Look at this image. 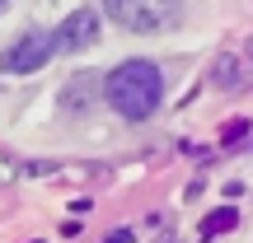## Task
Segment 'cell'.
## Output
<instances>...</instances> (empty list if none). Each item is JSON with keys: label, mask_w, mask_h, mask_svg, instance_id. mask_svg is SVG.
I'll return each mask as SVG.
<instances>
[{"label": "cell", "mask_w": 253, "mask_h": 243, "mask_svg": "<svg viewBox=\"0 0 253 243\" xmlns=\"http://www.w3.org/2000/svg\"><path fill=\"white\" fill-rule=\"evenodd\" d=\"M103 243H131V229H113V234L103 239Z\"/></svg>", "instance_id": "6"}, {"label": "cell", "mask_w": 253, "mask_h": 243, "mask_svg": "<svg viewBox=\"0 0 253 243\" xmlns=\"http://www.w3.org/2000/svg\"><path fill=\"white\" fill-rule=\"evenodd\" d=\"M5 5H9V0H0V9H5Z\"/></svg>", "instance_id": "7"}, {"label": "cell", "mask_w": 253, "mask_h": 243, "mask_svg": "<svg viewBox=\"0 0 253 243\" xmlns=\"http://www.w3.org/2000/svg\"><path fill=\"white\" fill-rule=\"evenodd\" d=\"M103 99H108V108L122 112L126 122H145L164 103V75H160V66L145 61V56H131V61L113 66L108 80H103Z\"/></svg>", "instance_id": "1"}, {"label": "cell", "mask_w": 253, "mask_h": 243, "mask_svg": "<svg viewBox=\"0 0 253 243\" xmlns=\"http://www.w3.org/2000/svg\"><path fill=\"white\" fill-rule=\"evenodd\" d=\"M103 14L126 33H164L183 19L178 0H103Z\"/></svg>", "instance_id": "2"}, {"label": "cell", "mask_w": 253, "mask_h": 243, "mask_svg": "<svg viewBox=\"0 0 253 243\" xmlns=\"http://www.w3.org/2000/svg\"><path fill=\"white\" fill-rule=\"evenodd\" d=\"M52 33H24V37H14L9 42V52L0 56V70L5 75H33V70H42L47 61H52Z\"/></svg>", "instance_id": "3"}, {"label": "cell", "mask_w": 253, "mask_h": 243, "mask_svg": "<svg viewBox=\"0 0 253 243\" xmlns=\"http://www.w3.org/2000/svg\"><path fill=\"white\" fill-rule=\"evenodd\" d=\"M99 33H103V19L94 14V9H75L52 33V52H84V47L99 42Z\"/></svg>", "instance_id": "4"}, {"label": "cell", "mask_w": 253, "mask_h": 243, "mask_svg": "<svg viewBox=\"0 0 253 243\" xmlns=\"http://www.w3.org/2000/svg\"><path fill=\"white\" fill-rule=\"evenodd\" d=\"M235 206H220V210H211L207 220H202V239H216V234H225V229H235Z\"/></svg>", "instance_id": "5"}]
</instances>
